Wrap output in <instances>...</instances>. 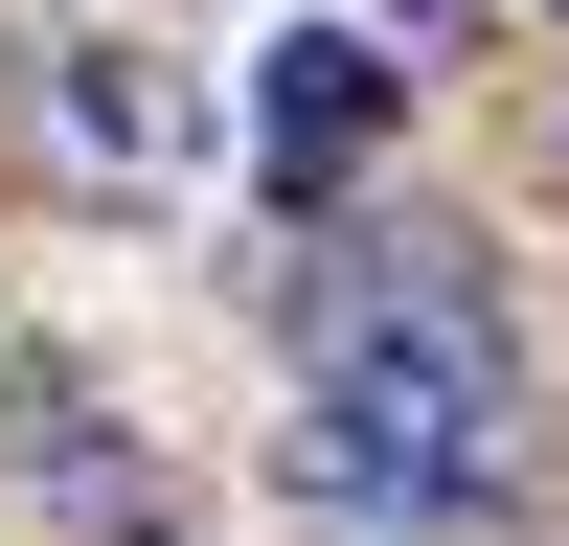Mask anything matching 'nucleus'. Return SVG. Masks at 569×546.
<instances>
[{"instance_id":"nucleus-1","label":"nucleus","mask_w":569,"mask_h":546,"mask_svg":"<svg viewBox=\"0 0 569 546\" xmlns=\"http://www.w3.org/2000/svg\"><path fill=\"white\" fill-rule=\"evenodd\" d=\"M273 478H297L319 524H501V478H525V364H501L456 228H365L342 318H319V364H297Z\"/></svg>"},{"instance_id":"nucleus-2","label":"nucleus","mask_w":569,"mask_h":546,"mask_svg":"<svg viewBox=\"0 0 569 546\" xmlns=\"http://www.w3.org/2000/svg\"><path fill=\"white\" fill-rule=\"evenodd\" d=\"M251 136H273V182H342V160H388V46H342V23H297L273 46V91H251Z\"/></svg>"},{"instance_id":"nucleus-3","label":"nucleus","mask_w":569,"mask_h":546,"mask_svg":"<svg viewBox=\"0 0 569 546\" xmlns=\"http://www.w3.org/2000/svg\"><path fill=\"white\" fill-rule=\"evenodd\" d=\"M46 114H69V160H137V182H182V160H206V91H182V69H137V46H69V91H46Z\"/></svg>"}]
</instances>
